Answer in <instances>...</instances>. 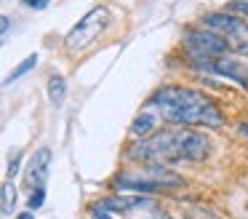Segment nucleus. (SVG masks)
I'll return each mask as SVG.
<instances>
[{"label": "nucleus", "instance_id": "1", "mask_svg": "<svg viewBox=\"0 0 248 219\" xmlns=\"http://www.w3.org/2000/svg\"><path fill=\"white\" fill-rule=\"evenodd\" d=\"M147 107L173 126H224V115L219 107L203 91L187 88V85H163L150 96Z\"/></svg>", "mask_w": 248, "mask_h": 219}, {"label": "nucleus", "instance_id": "2", "mask_svg": "<svg viewBox=\"0 0 248 219\" xmlns=\"http://www.w3.org/2000/svg\"><path fill=\"white\" fill-rule=\"evenodd\" d=\"M208 152L211 142L205 134L179 126L136 139L125 155L131 160H141V163H179V160H203L208 158Z\"/></svg>", "mask_w": 248, "mask_h": 219}, {"label": "nucleus", "instance_id": "3", "mask_svg": "<svg viewBox=\"0 0 248 219\" xmlns=\"http://www.w3.org/2000/svg\"><path fill=\"white\" fill-rule=\"evenodd\" d=\"M115 187L128 192H171L184 187V176L166 168L163 163H141L115 176Z\"/></svg>", "mask_w": 248, "mask_h": 219}, {"label": "nucleus", "instance_id": "4", "mask_svg": "<svg viewBox=\"0 0 248 219\" xmlns=\"http://www.w3.org/2000/svg\"><path fill=\"white\" fill-rule=\"evenodd\" d=\"M109 27V11L107 8H91L64 37V46L70 53H78L83 48H88L93 40H99L104 30Z\"/></svg>", "mask_w": 248, "mask_h": 219}, {"label": "nucleus", "instance_id": "5", "mask_svg": "<svg viewBox=\"0 0 248 219\" xmlns=\"http://www.w3.org/2000/svg\"><path fill=\"white\" fill-rule=\"evenodd\" d=\"M200 24L205 30H214L216 35H221L230 46V51L235 53H248V24L240 16L232 14H205L200 19Z\"/></svg>", "mask_w": 248, "mask_h": 219}, {"label": "nucleus", "instance_id": "6", "mask_svg": "<svg viewBox=\"0 0 248 219\" xmlns=\"http://www.w3.org/2000/svg\"><path fill=\"white\" fill-rule=\"evenodd\" d=\"M96 203L104 208H112L115 214H123L125 219H173L171 214L157 208V203L144 198L141 192H136V195H120V198H104V201H96Z\"/></svg>", "mask_w": 248, "mask_h": 219}, {"label": "nucleus", "instance_id": "7", "mask_svg": "<svg viewBox=\"0 0 248 219\" xmlns=\"http://www.w3.org/2000/svg\"><path fill=\"white\" fill-rule=\"evenodd\" d=\"M184 46L195 59H219L221 53L230 51L224 37L205 27L203 30H184Z\"/></svg>", "mask_w": 248, "mask_h": 219}, {"label": "nucleus", "instance_id": "8", "mask_svg": "<svg viewBox=\"0 0 248 219\" xmlns=\"http://www.w3.org/2000/svg\"><path fill=\"white\" fill-rule=\"evenodd\" d=\"M48 171H51V150L48 147H40L38 152L30 158V166H27V174H24V179H27V185L32 187H43L46 179H48Z\"/></svg>", "mask_w": 248, "mask_h": 219}, {"label": "nucleus", "instance_id": "9", "mask_svg": "<svg viewBox=\"0 0 248 219\" xmlns=\"http://www.w3.org/2000/svg\"><path fill=\"white\" fill-rule=\"evenodd\" d=\"M211 69L219 75H227L230 80H237L240 85H248V64L237 62V59H214Z\"/></svg>", "mask_w": 248, "mask_h": 219}, {"label": "nucleus", "instance_id": "10", "mask_svg": "<svg viewBox=\"0 0 248 219\" xmlns=\"http://www.w3.org/2000/svg\"><path fill=\"white\" fill-rule=\"evenodd\" d=\"M157 120H160V115H157L155 110H150V107H144V110H141L139 115H136V120L131 123V134H134V136H139V139L150 136Z\"/></svg>", "mask_w": 248, "mask_h": 219}, {"label": "nucleus", "instance_id": "11", "mask_svg": "<svg viewBox=\"0 0 248 219\" xmlns=\"http://www.w3.org/2000/svg\"><path fill=\"white\" fill-rule=\"evenodd\" d=\"M67 96V80L62 78V75H54V78L48 80V99L54 101V104H62Z\"/></svg>", "mask_w": 248, "mask_h": 219}, {"label": "nucleus", "instance_id": "12", "mask_svg": "<svg viewBox=\"0 0 248 219\" xmlns=\"http://www.w3.org/2000/svg\"><path fill=\"white\" fill-rule=\"evenodd\" d=\"M35 64H38V53H32V56H27V59H24V62L19 64V67H16V69H14V72L6 78V85H8V83H14V80H19L22 75H27L30 69L35 67Z\"/></svg>", "mask_w": 248, "mask_h": 219}, {"label": "nucleus", "instance_id": "13", "mask_svg": "<svg viewBox=\"0 0 248 219\" xmlns=\"http://www.w3.org/2000/svg\"><path fill=\"white\" fill-rule=\"evenodd\" d=\"M184 219H221V217H216L205 206H189V208H184Z\"/></svg>", "mask_w": 248, "mask_h": 219}, {"label": "nucleus", "instance_id": "14", "mask_svg": "<svg viewBox=\"0 0 248 219\" xmlns=\"http://www.w3.org/2000/svg\"><path fill=\"white\" fill-rule=\"evenodd\" d=\"M14 203H16V192H14L11 182H6V185H3V214H11Z\"/></svg>", "mask_w": 248, "mask_h": 219}, {"label": "nucleus", "instance_id": "15", "mask_svg": "<svg viewBox=\"0 0 248 219\" xmlns=\"http://www.w3.org/2000/svg\"><path fill=\"white\" fill-rule=\"evenodd\" d=\"M43 198H46V190H43V187H35L32 195H30V208H32V211H35V208H40Z\"/></svg>", "mask_w": 248, "mask_h": 219}, {"label": "nucleus", "instance_id": "16", "mask_svg": "<svg viewBox=\"0 0 248 219\" xmlns=\"http://www.w3.org/2000/svg\"><path fill=\"white\" fill-rule=\"evenodd\" d=\"M19 163H22V155H16V158H14L11 163H8L6 174H8V176H14V174H16V171H19Z\"/></svg>", "mask_w": 248, "mask_h": 219}, {"label": "nucleus", "instance_id": "17", "mask_svg": "<svg viewBox=\"0 0 248 219\" xmlns=\"http://www.w3.org/2000/svg\"><path fill=\"white\" fill-rule=\"evenodd\" d=\"M51 0H24V5H30V8H35V11H40V8H46Z\"/></svg>", "mask_w": 248, "mask_h": 219}, {"label": "nucleus", "instance_id": "18", "mask_svg": "<svg viewBox=\"0 0 248 219\" xmlns=\"http://www.w3.org/2000/svg\"><path fill=\"white\" fill-rule=\"evenodd\" d=\"M232 8H235V11H243V14L248 16V0H235V3H232Z\"/></svg>", "mask_w": 248, "mask_h": 219}, {"label": "nucleus", "instance_id": "19", "mask_svg": "<svg viewBox=\"0 0 248 219\" xmlns=\"http://www.w3.org/2000/svg\"><path fill=\"white\" fill-rule=\"evenodd\" d=\"M0 24H3V37H8V30H11V21H8V16H0Z\"/></svg>", "mask_w": 248, "mask_h": 219}, {"label": "nucleus", "instance_id": "20", "mask_svg": "<svg viewBox=\"0 0 248 219\" xmlns=\"http://www.w3.org/2000/svg\"><path fill=\"white\" fill-rule=\"evenodd\" d=\"M16 219H35V217H32V208H30V211H24V214H19Z\"/></svg>", "mask_w": 248, "mask_h": 219}, {"label": "nucleus", "instance_id": "21", "mask_svg": "<svg viewBox=\"0 0 248 219\" xmlns=\"http://www.w3.org/2000/svg\"><path fill=\"white\" fill-rule=\"evenodd\" d=\"M240 128H243V131H246V134H248V126H246V123H243V126H240Z\"/></svg>", "mask_w": 248, "mask_h": 219}]
</instances>
